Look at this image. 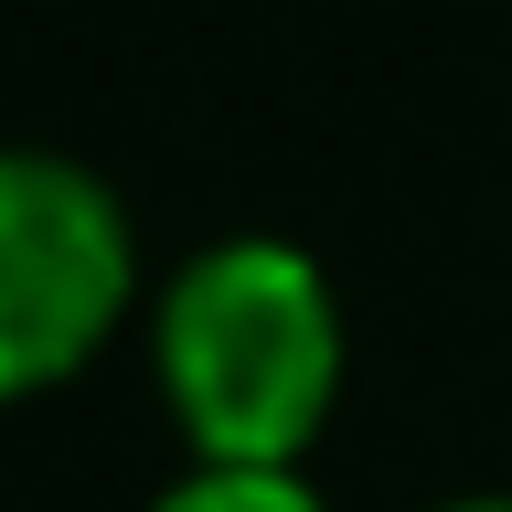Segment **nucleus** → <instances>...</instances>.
<instances>
[{"mask_svg": "<svg viewBox=\"0 0 512 512\" xmlns=\"http://www.w3.org/2000/svg\"><path fill=\"white\" fill-rule=\"evenodd\" d=\"M150 352L192 459H224V470H299V448L342 395L331 278L278 235H224L182 256L150 310Z\"/></svg>", "mask_w": 512, "mask_h": 512, "instance_id": "f257e3e1", "label": "nucleus"}, {"mask_svg": "<svg viewBox=\"0 0 512 512\" xmlns=\"http://www.w3.org/2000/svg\"><path fill=\"white\" fill-rule=\"evenodd\" d=\"M139 299L118 192L54 150H0V406L86 374Z\"/></svg>", "mask_w": 512, "mask_h": 512, "instance_id": "f03ea898", "label": "nucleus"}, {"mask_svg": "<svg viewBox=\"0 0 512 512\" xmlns=\"http://www.w3.org/2000/svg\"><path fill=\"white\" fill-rule=\"evenodd\" d=\"M150 512H320V491L299 470H224V459H192V480H171Z\"/></svg>", "mask_w": 512, "mask_h": 512, "instance_id": "7ed1b4c3", "label": "nucleus"}, {"mask_svg": "<svg viewBox=\"0 0 512 512\" xmlns=\"http://www.w3.org/2000/svg\"><path fill=\"white\" fill-rule=\"evenodd\" d=\"M438 512H512V502H438Z\"/></svg>", "mask_w": 512, "mask_h": 512, "instance_id": "20e7f679", "label": "nucleus"}]
</instances>
